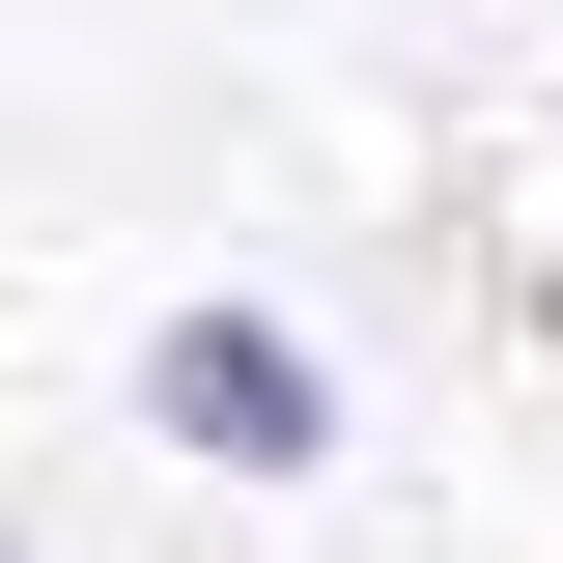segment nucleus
<instances>
[{"label": "nucleus", "instance_id": "nucleus-1", "mask_svg": "<svg viewBox=\"0 0 563 563\" xmlns=\"http://www.w3.org/2000/svg\"><path fill=\"white\" fill-rule=\"evenodd\" d=\"M141 451L169 479H225V507H282V479H339V339L310 310H254V282H198V310H141Z\"/></svg>", "mask_w": 563, "mask_h": 563}, {"label": "nucleus", "instance_id": "nucleus-2", "mask_svg": "<svg viewBox=\"0 0 563 563\" xmlns=\"http://www.w3.org/2000/svg\"><path fill=\"white\" fill-rule=\"evenodd\" d=\"M0 563H57V536H29V507H0Z\"/></svg>", "mask_w": 563, "mask_h": 563}]
</instances>
